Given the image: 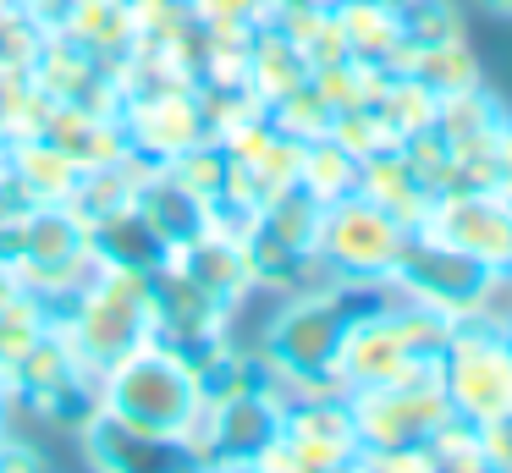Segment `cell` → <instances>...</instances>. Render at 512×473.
Returning a JSON list of instances; mask_svg holds the SVG:
<instances>
[{
  "mask_svg": "<svg viewBox=\"0 0 512 473\" xmlns=\"http://www.w3.org/2000/svg\"><path fill=\"white\" fill-rule=\"evenodd\" d=\"M391 281H325V286H298L281 292L276 314L259 330V358L276 374V385L287 380H342L336 374V352L342 336L364 308L386 303Z\"/></svg>",
  "mask_w": 512,
  "mask_h": 473,
  "instance_id": "cell-1",
  "label": "cell"
},
{
  "mask_svg": "<svg viewBox=\"0 0 512 473\" xmlns=\"http://www.w3.org/2000/svg\"><path fill=\"white\" fill-rule=\"evenodd\" d=\"M100 413H111L116 424H127L133 435L171 440L182 451V435L193 429V418L204 413L199 396V369L193 358H182L177 347H166L160 336L138 341L133 352L100 369Z\"/></svg>",
  "mask_w": 512,
  "mask_h": 473,
  "instance_id": "cell-2",
  "label": "cell"
},
{
  "mask_svg": "<svg viewBox=\"0 0 512 473\" xmlns=\"http://www.w3.org/2000/svg\"><path fill=\"white\" fill-rule=\"evenodd\" d=\"M72 347L83 369H111L122 352L155 336V270H127V264H94V275L61 303Z\"/></svg>",
  "mask_w": 512,
  "mask_h": 473,
  "instance_id": "cell-3",
  "label": "cell"
},
{
  "mask_svg": "<svg viewBox=\"0 0 512 473\" xmlns=\"http://www.w3.org/2000/svg\"><path fill=\"white\" fill-rule=\"evenodd\" d=\"M358 429V462H380V468H430L424 462V440L452 418L441 385H364L347 391Z\"/></svg>",
  "mask_w": 512,
  "mask_h": 473,
  "instance_id": "cell-4",
  "label": "cell"
},
{
  "mask_svg": "<svg viewBox=\"0 0 512 473\" xmlns=\"http://www.w3.org/2000/svg\"><path fill=\"white\" fill-rule=\"evenodd\" d=\"M402 248H408V226L397 215H386L380 204H369L364 193L325 204L314 259L325 264L331 281H391Z\"/></svg>",
  "mask_w": 512,
  "mask_h": 473,
  "instance_id": "cell-5",
  "label": "cell"
},
{
  "mask_svg": "<svg viewBox=\"0 0 512 473\" xmlns=\"http://www.w3.org/2000/svg\"><path fill=\"white\" fill-rule=\"evenodd\" d=\"M441 391L452 413H463L468 424L512 413V341L474 319H457L441 352Z\"/></svg>",
  "mask_w": 512,
  "mask_h": 473,
  "instance_id": "cell-6",
  "label": "cell"
},
{
  "mask_svg": "<svg viewBox=\"0 0 512 473\" xmlns=\"http://www.w3.org/2000/svg\"><path fill=\"white\" fill-rule=\"evenodd\" d=\"M122 132L127 149L144 160H171V154L193 149L210 138L204 121V94L199 83H166V77H138L122 94Z\"/></svg>",
  "mask_w": 512,
  "mask_h": 473,
  "instance_id": "cell-7",
  "label": "cell"
},
{
  "mask_svg": "<svg viewBox=\"0 0 512 473\" xmlns=\"http://www.w3.org/2000/svg\"><path fill=\"white\" fill-rule=\"evenodd\" d=\"M479 281H485V264L468 259V253L435 242L430 231H408V248H402L397 270H391V286L413 303L435 308L446 319H468L479 297Z\"/></svg>",
  "mask_w": 512,
  "mask_h": 473,
  "instance_id": "cell-8",
  "label": "cell"
},
{
  "mask_svg": "<svg viewBox=\"0 0 512 473\" xmlns=\"http://www.w3.org/2000/svg\"><path fill=\"white\" fill-rule=\"evenodd\" d=\"M435 242L479 259L485 270L512 264V198L496 187H468V193H441L424 215V226Z\"/></svg>",
  "mask_w": 512,
  "mask_h": 473,
  "instance_id": "cell-9",
  "label": "cell"
},
{
  "mask_svg": "<svg viewBox=\"0 0 512 473\" xmlns=\"http://www.w3.org/2000/svg\"><path fill=\"white\" fill-rule=\"evenodd\" d=\"M193 286H204L210 297H221L226 308H243V297L254 292V275H248V253H243V237L221 226H204L199 237H188L182 248L166 253Z\"/></svg>",
  "mask_w": 512,
  "mask_h": 473,
  "instance_id": "cell-10",
  "label": "cell"
},
{
  "mask_svg": "<svg viewBox=\"0 0 512 473\" xmlns=\"http://www.w3.org/2000/svg\"><path fill=\"white\" fill-rule=\"evenodd\" d=\"M0 171H6V182L17 187L23 204H67V193L78 187L83 165L72 160L61 143H50L45 132H39V138H17L12 149H6V160H0Z\"/></svg>",
  "mask_w": 512,
  "mask_h": 473,
  "instance_id": "cell-11",
  "label": "cell"
},
{
  "mask_svg": "<svg viewBox=\"0 0 512 473\" xmlns=\"http://www.w3.org/2000/svg\"><path fill=\"white\" fill-rule=\"evenodd\" d=\"M358 193H364L369 204H380L386 215H397L408 231H419L424 215H430V204H435V193L419 182V171L408 165L402 149H386V154L358 160Z\"/></svg>",
  "mask_w": 512,
  "mask_h": 473,
  "instance_id": "cell-12",
  "label": "cell"
},
{
  "mask_svg": "<svg viewBox=\"0 0 512 473\" xmlns=\"http://www.w3.org/2000/svg\"><path fill=\"white\" fill-rule=\"evenodd\" d=\"M342 44L353 61L369 66H391V55L402 50V22H397V0H336L331 6Z\"/></svg>",
  "mask_w": 512,
  "mask_h": 473,
  "instance_id": "cell-13",
  "label": "cell"
},
{
  "mask_svg": "<svg viewBox=\"0 0 512 473\" xmlns=\"http://www.w3.org/2000/svg\"><path fill=\"white\" fill-rule=\"evenodd\" d=\"M391 72H408V77H419V83L430 88L435 99H446V94H463V88L485 83V77H479V61H474V50H468L463 39H446V44H408V39H402V50L391 55Z\"/></svg>",
  "mask_w": 512,
  "mask_h": 473,
  "instance_id": "cell-14",
  "label": "cell"
},
{
  "mask_svg": "<svg viewBox=\"0 0 512 473\" xmlns=\"http://www.w3.org/2000/svg\"><path fill=\"white\" fill-rule=\"evenodd\" d=\"M61 33H72V39H78L89 55H100L105 66L127 61L133 44H138L133 0H72V17H67Z\"/></svg>",
  "mask_w": 512,
  "mask_h": 473,
  "instance_id": "cell-15",
  "label": "cell"
},
{
  "mask_svg": "<svg viewBox=\"0 0 512 473\" xmlns=\"http://www.w3.org/2000/svg\"><path fill=\"white\" fill-rule=\"evenodd\" d=\"M298 83H309V61H303V50L276 28V22L254 28V44H248V88L270 105V99L292 94Z\"/></svg>",
  "mask_w": 512,
  "mask_h": 473,
  "instance_id": "cell-16",
  "label": "cell"
},
{
  "mask_svg": "<svg viewBox=\"0 0 512 473\" xmlns=\"http://www.w3.org/2000/svg\"><path fill=\"white\" fill-rule=\"evenodd\" d=\"M298 187L320 204H336V198L358 193V160L342 149V143L325 132V138L303 143V160H298Z\"/></svg>",
  "mask_w": 512,
  "mask_h": 473,
  "instance_id": "cell-17",
  "label": "cell"
},
{
  "mask_svg": "<svg viewBox=\"0 0 512 473\" xmlns=\"http://www.w3.org/2000/svg\"><path fill=\"white\" fill-rule=\"evenodd\" d=\"M160 171L171 176V182L182 187V193H193L204 209H215L226 198V176H232V160H226V149L215 138L193 143V149L171 154V160H160Z\"/></svg>",
  "mask_w": 512,
  "mask_h": 473,
  "instance_id": "cell-18",
  "label": "cell"
},
{
  "mask_svg": "<svg viewBox=\"0 0 512 473\" xmlns=\"http://www.w3.org/2000/svg\"><path fill=\"white\" fill-rule=\"evenodd\" d=\"M369 105H375L380 116L391 121V132H397V138H413V132L435 127V110H441V99H435L430 88L419 83V77L391 72L386 83H380V94L369 99Z\"/></svg>",
  "mask_w": 512,
  "mask_h": 473,
  "instance_id": "cell-19",
  "label": "cell"
},
{
  "mask_svg": "<svg viewBox=\"0 0 512 473\" xmlns=\"http://www.w3.org/2000/svg\"><path fill=\"white\" fill-rule=\"evenodd\" d=\"M50 110H56V99H50L28 72H12L6 83H0V127H6L12 143L17 138H39V132L50 127Z\"/></svg>",
  "mask_w": 512,
  "mask_h": 473,
  "instance_id": "cell-20",
  "label": "cell"
},
{
  "mask_svg": "<svg viewBox=\"0 0 512 473\" xmlns=\"http://www.w3.org/2000/svg\"><path fill=\"white\" fill-rule=\"evenodd\" d=\"M331 121H336V110L325 105V94L314 83H298L292 94L270 99V127L287 132V138H298V143L325 138V132H331Z\"/></svg>",
  "mask_w": 512,
  "mask_h": 473,
  "instance_id": "cell-21",
  "label": "cell"
},
{
  "mask_svg": "<svg viewBox=\"0 0 512 473\" xmlns=\"http://www.w3.org/2000/svg\"><path fill=\"white\" fill-rule=\"evenodd\" d=\"M331 138L342 143L353 160H369V154H386V149H402V138L391 132V121L380 116L375 105H353V110H336L331 121Z\"/></svg>",
  "mask_w": 512,
  "mask_h": 473,
  "instance_id": "cell-22",
  "label": "cell"
},
{
  "mask_svg": "<svg viewBox=\"0 0 512 473\" xmlns=\"http://www.w3.org/2000/svg\"><path fill=\"white\" fill-rule=\"evenodd\" d=\"M397 22L408 44L463 39V6L457 0H397Z\"/></svg>",
  "mask_w": 512,
  "mask_h": 473,
  "instance_id": "cell-23",
  "label": "cell"
},
{
  "mask_svg": "<svg viewBox=\"0 0 512 473\" xmlns=\"http://www.w3.org/2000/svg\"><path fill=\"white\" fill-rule=\"evenodd\" d=\"M424 462H430V468H485V451H479V424H468L463 413H452L430 440H424Z\"/></svg>",
  "mask_w": 512,
  "mask_h": 473,
  "instance_id": "cell-24",
  "label": "cell"
},
{
  "mask_svg": "<svg viewBox=\"0 0 512 473\" xmlns=\"http://www.w3.org/2000/svg\"><path fill=\"white\" fill-rule=\"evenodd\" d=\"M199 28H265L276 17V0H188Z\"/></svg>",
  "mask_w": 512,
  "mask_h": 473,
  "instance_id": "cell-25",
  "label": "cell"
},
{
  "mask_svg": "<svg viewBox=\"0 0 512 473\" xmlns=\"http://www.w3.org/2000/svg\"><path fill=\"white\" fill-rule=\"evenodd\" d=\"M468 319H474V325H485V330H501V336L512 330V264L485 270V281H479V297H474V308H468Z\"/></svg>",
  "mask_w": 512,
  "mask_h": 473,
  "instance_id": "cell-26",
  "label": "cell"
},
{
  "mask_svg": "<svg viewBox=\"0 0 512 473\" xmlns=\"http://www.w3.org/2000/svg\"><path fill=\"white\" fill-rule=\"evenodd\" d=\"M479 451H485V468H507L512 473V413L479 424Z\"/></svg>",
  "mask_w": 512,
  "mask_h": 473,
  "instance_id": "cell-27",
  "label": "cell"
},
{
  "mask_svg": "<svg viewBox=\"0 0 512 473\" xmlns=\"http://www.w3.org/2000/svg\"><path fill=\"white\" fill-rule=\"evenodd\" d=\"M496 193L512 198V116L501 121V138H496Z\"/></svg>",
  "mask_w": 512,
  "mask_h": 473,
  "instance_id": "cell-28",
  "label": "cell"
},
{
  "mask_svg": "<svg viewBox=\"0 0 512 473\" xmlns=\"http://www.w3.org/2000/svg\"><path fill=\"white\" fill-rule=\"evenodd\" d=\"M479 11H490V17L512 22V0H479Z\"/></svg>",
  "mask_w": 512,
  "mask_h": 473,
  "instance_id": "cell-29",
  "label": "cell"
},
{
  "mask_svg": "<svg viewBox=\"0 0 512 473\" xmlns=\"http://www.w3.org/2000/svg\"><path fill=\"white\" fill-rule=\"evenodd\" d=\"M276 6H314V11H331L336 0H276Z\"/></svg>",
  "mask_w": 512,
  "mask_h": 473,
  "instance_id": "cell-30",
  "label": "cell"
},
{
  "mask_svg": "<svg viewBox=\"0 0 512 473\" xmlns=\"http://www.w3.org/2000/svg\"><path fill=\"white\" fill-rule=\"evenodd\" d=\"M12 72H23V66H12V61H6V50H0V83H6Z\"/></svg>",
  "mask_w": 512,
  "mask_h": 473,
  "instance_id": "cell-31",
  "label": "cell"
},
{
  "mask_svg": "<svg viewBox=\"0 0 512 473\" xmlns=\"http://www.w3.org/2000/svg\"><path fill=\"white\" fill-rule=\"evenodd\" d=\"M6 149H12V138H6V127H0V160H6Z\"/></svg>",
  "mask_w": 512,
  "mask_h": 473,
  "instance_id": "cell-32",
  "label": "cell"
},
{
  "mask_svg": "<svg viewBox=\"0 0 512 473\" xmlns=\"http://www.w3.org/2000/svg\"><path fill=\"white\" fill-rule=\"evenodd\" d=\"M507 341H512V330H507Z\"/></svg>",
  "mask_w": 512,
  "mask_h": 473,
  "instance_id": "cell-33",
  "label": "cell"
}]
</instances>
